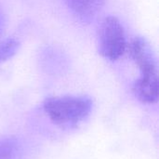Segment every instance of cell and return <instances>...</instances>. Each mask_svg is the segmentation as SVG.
Listing matches in <instances>:
<instances>
[{"instance_id": "cell-1", "label": "cell", "mask_w": 159, "mask_h": 159, "mask_svg": "<svg viewBox=\"0 0 159 159\" xmlns=\"http://www.w3.org/2000/svg\"><path fill=\"white\" fill-rule=\"evenodd\" d=\"M129 53L140 71V76L133 85V93L143 103L153 104L158 100L157 62L151 45L141 36L133 38Z\"/></svg>"}, {"instance_id": "cell-2", "label": "cell", "mask_w": 159, "mask_h": 159, "mask_svg": "<svg viewBox=\"0 0 159 159\" xmlns=\"http://www.w3.org/2000/svg\"><path fill=\"white\" fill-rule=\"evenodd\" d=\"M93 102L87 96H59L47 99L43 110L51 122L61 128H73L91 113Z\"/></svg>"}, {"instance_id": "cell-3", "label": "cell", "mask_w": 159, "mask_h": 159, "mask_svg": "<svg viewBox=\"0 0 159 159\" xmlns=\"http://www.w3.org/2000/svg\"><path fill=\"white\" fill-rule=\"evenodd\" d=\"M98 48L100 54L111 61H117L127 49V38L124 26L115 16L104 18L98 31Z\"/></svg>"}, {"instance_id": "cell-4", "label": "cell", "mask_w": 159, "mask_h": 159, "mask_svg": "<svg viewBox=\"0 0 159 159\" xmlns=\"http://www.w3.org/2000/svg\"><path fill=\"white\" fill-rule=\"evenodd\" d=\"M71 12L82 21H89L102 9L106 0H65Z\"/></svg>"}, {"instance_id": "cell-5", "label": "cell", "mask_w": 159, "mask_h": 159, "mask_svg": "<svg viewBox=\"0 0 159 159\" xmlns=\"http://www.w3.org/2000/svg\"><path fill=\"white\" fill-rule=\"evenodd\" d=\"M21 144L15 137L0 138V159H20Z\"/></svg>"}, {"instance_id": "cell-6", "label": "cell", "mask_w": 159, "mask_h": 159, "mask_svg": "<svg viewBox=\"0 0 159 159\" xmlns=\"http://www.w3.org/2000/svg\"><path fill=\"white\" fill-rule=\"evenodd\" d=\"M20 42L14 38L9 37L5 39L0 44V63H3L11 59L18 51Z\"/></svg>"}, {"instance_id": "cell-7", "label": "cell", "mask_w": 159, "mask_h": 159, "mask_svg": "<svg viewBox=\"0 0 159 159\" xmlns=\"http://www.w3.org/2000/svg\"><path fill=\"white\" fill-rule=\"evenodd\" d=\"M3 25H4V20H3L2 14L0 13V35H1V34H2V31H3Z\"/></svg>"}]
</instances>
